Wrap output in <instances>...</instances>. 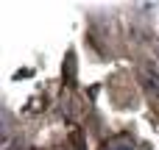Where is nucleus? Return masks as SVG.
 <instances>
[{"mask_svg":"<svg viewBox=\"0 0 159 150\" xmlns=\"http://www.w3.org/2000/svg\"><path fill=\"white\" fill-rule=\"evenodd\" d=\"M109 150H131V148H129V145H112Z\"/></svg>","mask_w":159,"mask_h":150,"instance_id":"nucleus-1","label":"nucleus"}]
</instances>
